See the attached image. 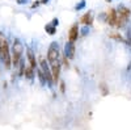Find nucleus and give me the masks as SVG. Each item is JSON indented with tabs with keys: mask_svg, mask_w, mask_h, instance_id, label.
Segmentation results:
<instances>
[{
	"mask_svg": "<svg viewBox=\"0 0 131 130\" xmlns=\"http://www.w3.org/2000/svg\"><path fill=\"white\" fill-rule=\"evenodd\" d=\"M23 54H24V43L21 42L20 38H13L12 41V47H10V58H12V64L13 67L17 70L18 64L23 59Z\"/></svg>",
	"mask_w": 131,
	"mask_h": 130,
	"instance_id": "obj_1",
	"label": "nucleus"
},
{
	"mask_svg": "<svg viewBox=\"0 0 131 130\" xmlns=\"http://www.w3.org/2000/svg\"><path fill=\"white\" fill-rule=\"evenodd\" d=\"M0 62L4 64L7 70H10L12 67V58H10V49L7 39L0 42Z\"/></svg>",
	"mask_w": 131,
	"mask_h": 130,
	"instance_id": "obj_2",
	"label": "nucleus"
},
{
	"mask_svg": "<svg viewBox=\"0 0 131 130\" xmlns=\"http://www.w3.org/2000/svg\"><path fill=\"white\" fill-rule=\"evenodd\" d=\"M37 62H38V64H39L41 71L43 72V75H45V78H46V85L52 87V85H54V83H52L51 70H50V64H49L47 59H46L45 57H39V59H38Z\"/></svg>",
	"mask_w": 131,
	"mask_h": 130,
	"instance_id": "obj_3",
	"label": "nucleus"
},
{
	"mask_svg": "<svg viewBox=\"0 0 131 130\" xmlns=\"http://www.w3.org/2000/svg\"><path fill=\"white\" fill-rule=\"evenodd\" d=\"M46 59L49 62V64L54 63V62H57L60 59L59 57V45H58V42H51L50 43V46L47 49V55H46Z\"/></svg>",
	"mask_w": 131,
	"mask_h": 130,
	"instance_id": "obj_4",
	"label": "nucleus"
},
{
	"mask_svg": "<svg viewBox=\"0 0 131 130\" xmlns=\"http://www.w3.org/2000/svg\"><path fill=\"white\" fill-rule=\"evenodd\" d=\"M60 67H62L60 66V59L50 64V70H51V76H52L54 85L58 84L59 80H60Z\"/></svg>",
	"mask_w": 131,
	"mask_h": 130,
	"instance_id": "obj_5",
	"label": "nucleus"
},
{
	"mask_svg": "<svg viewBox=\"0 0 131 130\" xmlns=\"http://www.w3.org/2000/svg\"><path fill=\"white\" fill-rule=\"evenodd\" d=\"M75 50H76V47H75V43H72V42H70V41H67L64 43V49H63V55L67 58L68 61H72L73 58H75Z\"/></svg>",
	"mask_w": 131,
	"mask_h": 130,
	"instance_id": "obj_6",
	"label": "nucleus"
},
{
	"mask_svg": "<svg viewBox=\"0 0 131 130\" xmlns=\"http://www.w3.org/2000/svg\"><path fill=\"white\" fill-rule=\"evenodd\" d=\"M79 32H80L79 25H78V23H75V24L70 28V32H68V41L72 42V43H75L76 41H78V38H79V34H80Z\"/></svg>",
	"mask_w": 131,
	"mask_h": 130,
	"instance_id": "obj_7",
	"label": "nucleus"
},
{
	"mask_svg": "<svg viewBox=\"0 0 131 130\" xmlns=\"http://www.w3.org/2000/svg\"><path fill=\"white\" fill-rule=\"evenodd\" d=\"M26 59L29 62V66L31 68L37 70V66H38V62H37V58L34 55V51H33L30 47H26Z\"/></svg>",
	"mask_w": 131,
	"mask_h": 130,
	"instance_id": "obj_8",
	"label": "nucleus"
},
{
	"mask_svg": "<svg viewBox=\"0 0 131 130\" xmlns=\"http://www.w3.org/2000/svg\"><path fill=\"white\" fill-rule=\"evenodd\" d=\"M93 16H92V11H88L86 13H84L80 18V23L84 25V26H91L93 24Z\"/></svg>",
	"mask_w": 131,
	"mask_h": 130,
	"instance_id": "obj_9",
	"label": "nucleus"
},
{
	"mask_svg": "<svg viewBox=\"0 0 131 130\" xmlns=\"http://www.w3.org/2000/svg\"><path fill=\"white\" fill-rule=\"evenodd\" d=\"M106 21H107L109 25L115 26V21H117V9L112 8V9L106 13Z\"/></svg>",
	"mask_w": 131,
	"mask_h": 130,
	"instance_id": "obj_10",
	"label": "nucleus"
},
{
	"mask_svg": "<svg viewBox=\"0 0 131 130\" xmlns=\"http://www.w3.org/2000/svg\"><path fill=\"white\" fill-rule=\"evenodd\" d=\"M117 15L121 16V17H123L125 20H128L131 12H130V9L126 8L125 5H121V7H118V9H117Z\"/></svg>",
	"mask_w": 131,
	"mask_h": 130,
	"instance_id": "obj_11",
	"label": "nucleus"
},
{
	"mask_svg": "<svg viewBox=\"0 0 131 130\" xmlns=\"http://www.w3.org/2000/svg\"><path fill=\"white\" fill-rule=\"evenodd\" d=\"M34 75H36V70L31 68L30 66H25V72H24V76L28 80H33L34 79Z\"/></svg>",
	"mask_w": 131,
	"mask_h": 130,
	"instance_id": "obj_12",
	"label": "nucleus"
},
{
	"mask_svg": "<svg viewBox=\"0 0 131 130\" xmlns=\"http://www.w3.org/2000/svg\"><path fill=\"white\" fill-rule=\"evenodd\" d=\"M45 32H46L49 36H55V33H57V26H54L51 23H49V24L45 25Z\"/></svg>",
	"mask_w": 131,
	"mask_h": 130,
	"instance_id": "obj_13",
	"label": "nucleus"
},
{
	"mask_svg": "<svg viewBox=\"0 0 131 130\" xmlns=\"http://www.w3.org/2000/svg\"><path fill=\"white\" fill-rule=\"evenodd\" d=\"M25 61H24V58L21 59V62H20V64H18V67H17V75L20 78H23L24 76V72H25Z\"/></svg>",
	"mask_w": 131,
	"mask_h": 130,
	"instance_id": "obj_14",
	"label": "nucleus"
},
{
	"mask_svg": "<svg viewBox=\"0 0 131 130\" xmlns=\"http://www.w3.org/2000/svg\"><path fill=\"white\" fill-rule=\"evenodd\" d=\"M36 75L38 76L39 84H41V85H46V78H45V75H43V72L41 71V68H39V67L36 70Z\"/></svg>",
	"mask_w": 131,
	"mask_h": 130,
	"instance_id": "obj_15",
	"label": "nucleus"
},
{
	"mask_svg": "<svg viewBox=\"0 0 131 130\" xmlns=\"http://www.w3.org/2000/svg\"><path fill=\"white\" fill-rule=\"evenodd\" d=\"M98 87H100V91H101V95H102V96H106V95L109 93V88H107V85H106L105 82H101Z\"/></svg>",
	"mask_w": 131,
	"mask_h": 130,
	"instance_id": "obj_16",
	"label": "nucleus"
},
{
	"mask_svg": "<svg viewBox=\"0 0 131 130\" xmlns=\"http://www.w3.org/2000/svg\"><path fill=\"white\" fill-rule=\"evenodd\" d=\"M86 7V0H80L79 3L75 4V11H81Z\"/></svg>",
	"mask_w": 131,
	"mask_h": 130,
	"instance_id": "obj_17",
	"label": "nucleus"
},
{
	"mask_svg": "<svg viewBox=\"0 0 131 130\" xmlns=\"http://www.w3.org/2000/svg\"><path fill=\"white\" fill-rule=\"evenodd\" d=\"M60 66H63L66 68H70V61L66 58L64 55H62V58H60Z\"/></svg>",
	"mask_w": 131,
	"mask_h": 130,
	"instance_id": "obj_18",
	"label": "nucleus"
},
{
	"mask_svg": "<svg viewBox=\"0 0 131 130\" xmlns=\"http://www.w3.org/2000/svg\"><path fill=\"white\" fill-rule=\"evenodd\" d=\"M59 91H60V93H66V82L64 80H59Z\"/></svg>",
	"mask_w": 131,
	"mask_h": 130,
	"instance_id": "obj_19",
	"label": "nucleus"
},
{
	"mask_svg": "<svg viewBox=\"0 0 131 130\" xmlns=\"http://www.w3.org/2000/svg\"><path fill=\"white\" fill-rule=\"evenodd\" d=\"M89 32H91L89 26H84V28L81 29V36H83V37H85V36H88V34H89Z\"/></svg>",
	"mask_w": 131,
	"mask_h": 130,
	"instance_id": "obj_20",
	"label": "nucleus"
},
{
	"mask_svg": "<svg viewBox=\"0 0 131 130\" xmlns=\"http://www.w3.org/2000/svg\"><path fill=\"white\" fill-rule=\"evenodd\" d=\"M110 37H112V38H115V39H118V41H123L122 36H121V34H117V33H114V34H110Z\"/></svg>",
	"mask_w": 131,
	"mask_h": 130,
	"instance_id": "obj_21",
	"label": "nucleus"
},
{
	"mask_svg": "<svg viewBox=\"0 0 131 130\" xmlns=\"http://www.w3.org/2000/svg\"><path fill=\"white\" fill-rule=\"evenodd\" d=\"M39 5H41V3H39V0H36V2H34V3L31 4V9H37V8H38Z\"/></svg>",
	"mask_w": 131,
	"mask_h": 130,
	"instance_id": "obj_22",
	"label": "nucleus"
},
{
	"mask_svg": "<svg viewBox=\"0 0 131 130\" xmlns=\"http://www.w3.org/2000/svg\"><path fill=\"white\" fill-rule=\"evenodd\" d=\"M16 3L18 5H24V4H28L29 3V0H16Z\"/></svg>",
	"mask_w": 131,
	"mask_h": 130,
	"instance_id": "obj_23",
	"label": "nucleus"
},
{
	"mask_svg": "<svg viewBox=\"0 0 131 130\" xmlns=\"http://www.w3.org/2000/svg\"><path fill=\"white\" fill-rule=\"evenodd\" d=\"M51 24H52L54 26H58V25H59V20H58L57 17H55V18H52V20H51Z\"/></svg>",
	"mask_w": 131,
	"mask_h": 130,
	"instance_id": "obj_24",
	"label": "nucleus"
},
{
	"mask_svg": "<svg viewBox=\"0 0 131 130\" xmlns=\"http://www.w3.org/2000/svg\"><path fill=\"white\" fill-rule=\"evenodd\" d=\"M49 2H50V0H39V3H41V4H47Z\"/></svg>",
	"mask_w": 131,
	"mask_h": 130,
	"instance_id": "obj_25",
	"label": "nucleus"
},
{
	"mask_svg": "<svg viewBox=\"0 0 131 130\" xmlns=\"http://www.w3.org/2000/svg\"><path fill=\"white\" fill-rule=\"evenodd\" d=\"M105 2H107V3H110V2H112V0H105Z\"/></svg>",
	"mask_w": 131,
	"mask_h": 130,
	"instance_id": "obj_26",
	"label": "nucleus"
},
{
	"mask_svg": "<svg viewBox=\"0 0 131 130\" xmlns=\"http://www.w3.org/2000/svg\"><path fill=\"white\" fill-rule=\"evenodd\" d=\"M0 63H2V62H0Z\"/></svg>",
	"mask_w": 131,
	"mask_h": 130,
	"instance_id": "obj_27",
	"label": "nucleus"
}]
</instances>
